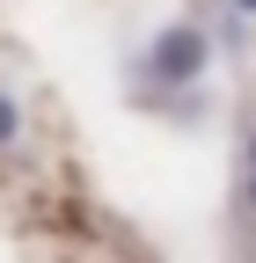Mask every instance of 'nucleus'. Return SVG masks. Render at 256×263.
<instances>
[{
  "label": "nucleus",
  "instance_id": "nucleus-2",
  "mask_svg": "<svg viewBox=\"0 0 256 263\" xmlns=\"http://www.w3.org/2000/svg\"><path fill=\"white\" fill-rule=\"evenodd\" d=\"M0 139H15V103L0 95Z\"/></svg>",
  "mask_w": 256,
  "mask_h": 263
},
{
  "label": "nucleus",
  "instance_id": "nucleus-3",
  "mask_svg": "<svg viewBox=\"0 0 256 263\" xmlns=\"http://www.w3.org/2000/svg\"><path fill=\"white\" fill-rule=\"evenodd\" d=\"M249 197H256V146H249Z\"/></svg>",
  "mask_w": 256,
  "mask_h": 263
},
{
  "label": "nucleus",
  "instance_id": "nucleus-4",
  "mask_svg": "<svg viewBox=\"0 0 256 263\" xmlns=\"http://www.w3.org/2000/svg\"><path fill=\"white\" fill-rule=\"evenodd\" d=\"M242 8H256V0H242Z\"/></svg>",
  "mask_w": 256,
  "mask_h": 263
},
{
  "label": "nucleus",
  "instance_id": "nucleus-1",
  "mask_svg": "<svg viewBox=\"0 0 256 263\" xmlns=\"http://www.w3.org/2000/svg\"><path fill=\"white\" fill-rule=\"evenodd\" d=\"M198 66H205V37H198V29H169L161 51H154V73H161V81H183V73H198Z\"/></svg>",
  "mask_w": 256,
  "mask_h": 263
}]
</instances>
